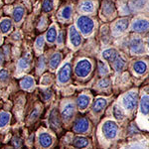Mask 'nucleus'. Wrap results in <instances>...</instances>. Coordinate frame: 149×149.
<instances>
[{"label": "nucleus", "instance_id": "obj_1", "mask_svg": "<svg viewBox=\"0 0 149 149\" xmlns=\"http://www.w3.org/2000/svg\"><path fill=\"white\" fill-rule=\"evenodd\" d=\"M78 26L84 35H88L92 33L93 26H95V23H93V21L90 17H88V16H81V17L78 19Z\"/></svg>", "mask_w": 149, "mask_h": 149}, {"label": "nucleus", "instance_id": "obj_2", "mask_svg": "<svg viewBox=\"0 0 149 149\" xmlns=\"http://www.w3.org/2000/svg\"><path fill=\"white\" fill-rule=\"evenodd\" d=\"M91 71H92V64L88 60H81V61H80L77 64L76 69H74L76 74L78 77H80V78L86 77L91 73Z\"/></svg>", "mask_w": 149, "mask_h": 149}, {"label": "nucleus", "instance_id": "obj_3", "mask_svg": "<svg viewBox=\"0 0 149 149\" xmlns=\"http://www.w3.org/2000/svg\"><path fill=\"white\" fill-rule=\"evenodd\" d=\"M117 128H118V127H117L116 123H115L114 121L109 120V121L104 122V124H103L102 132L107 139H112L116 136Z\"/></svg>", "mask_w": 149, "mask_h": 149}, {"label": "nucleus", "instance_id": "obj_4", "mask_svg": "<svg viewBox=\"0 0 149 149\" xmlns=\"http://www.w3.org/2000/svg\"><path fill=\"white\" fill-rule=\"evenodd\" d=\"M71 74H72V66L70 63H66L62 67V69L60 70L59 74H58V80L60 83L66 84L68 83L71 79Z\"/></svg>", "mask_w": 149, "mask_h": 149}, {"label": "nucleus", "instance_id": "obj_5", "mask_svg": "<svg viewBox=\"0 0 149 149\" xmlns=\"http://www.w3.org/2000/svg\"><path fill=\"white\" fill-rule=\"evenodd\" d=\"M137 103V95L134 93H127L123 97V104L127 109H133Z\"/></svg>", "mask_w": 149, "mask_h": 149}, {"label": "nucleus", "instance_id": "obj_6", "mask_svg": "<svg viewBox=\"0 0 149 149\" xmlns=\"http://www.w3.org/2000/svg\"><path fill=\"white\" fill-rule=\"evenodd\" d=\"M38 139H39L40 145L44 148H49L53 143L52 136L50 135L49 133H46V132H42V133H40L39 136H38Z\"/></svg>", "mask_w": 149, "mask_h": 149}, {"label": "nucleus", "instance_id": "obj_7", "mask_svg": "<svg viewBox=\"0 0 149 149\" xmlns=\"http://www.w3.org/2000/svg\"><path fill=\"white\" fill-rule=\"evenodd\" d=\"M88 129V121L86 118H80L76 121L74 125V130L78 133H84Z\"/></svg>", "mask_w": 149, "mask_h": 149}, {"label": "nucleus", "instance_id": "obj_8", "mask_svg": "<svg viewBox=\"0 0 149 149\" xmlns=\"http://www.w3.org/2000/svg\"><path fill=\"white\" fill-rule=\"evenodd\" d=\"M70 39H71L72 44L74 45V47L80 46V44L81 43V37L79 34V32L76 30V28L72 26L70 28Z\"/></svg>", "mask_w": 149, "mask_h": 149}, {"label": "nucleus", "instance_id": "obj_9", "mask_svg": "<svg viewBox=\"0 0 149 149\" xmlns=\"http://www.w3.org/2000/svg\"><path fill=\"white\" fill-rule=\"evenodd\" d=\"M74 105L73 103H68L64 107L63 111H62V116L66 121L70 120L72 118V116L74 115Z\"/></svg>", "mask_w": 149, "mask_h": 149}, {"label": "nucleus", "instance_id": "obj_10", "mask_svg": "<svg viewBox=\"0 0 149 149\" xmlns=\"http://www.w3.org/2000/svg\"><path fill=\"white\" fill-rule=\"evenodd\" d=\"M30 63H31V56L30 54H27L26 56H24L23 58H21L18 62L17 68L18 71H24V70H27L29 67H30Z\"/></svg>", "mask_w": 149, "mask_h": 149}, {"label": "nucleus", "instance_id": "obj_11", "mask_svg": "<svg viewBox=\"0 0 149 149\" xmlns=\"http://www.w3.org/2000/svg\"><path fill=\"white\" fill-rule=\"evenodd\" d=\"M134 31H137V32H142V31L147 30L149 28V22L146 20H138L136 22L133 23L132 26Z\"/></svg>", "mask_w": 149, "mask_h": 149}, {"label": "nucleus", "instance_id": "obj_12", "mask_svg": "<svg viewBox=\"0 0 149 149\" xmlns=\"http://www.w3.org/2000/svg\"><path fill=\"white\" fill-rule=\"evenodd\" d=\"M107 100L104 98H102V97H98L97 100H95V102H93V111L95 112H100L107 107Z\"/></svg>", "mask_w": 149, "mask_h": 149}, {"label": "nucleus", "instance_id": "obj_13", "mask_svg": "<svg viewBox=\"0 0 149 149\" xmlns=\"http://www.w3.org/2000/svg\"><path fill=\"white\" fill-rule=\"evenodd\" d=\"M102 57L109 62H114L115 59L118 57V54H117V52L115 51L114 49H109V50L103 51Z\"/></svg>", "mask_w": 149, "mask_h": 149}, {"label": "nucleus", "instance_id": "obj_14", "mask_svg": "<svg viewBox=\"0 0 149 149\" xmlns=\"http://www.w3.org/2000/svg\"><path fill=\"white\" fill-rule=\"evenodd\" d=\"M50 124L53 127H58L60 125V118H59V113H58L57 109H53L50 113Z\"/></svg>", "mask_w": 149, "mask_h": 149}, {"label": "nucleus", "instance_id": "obj_15", "mask_svg": "<svg viewBox=\"0 0 149 149\" xmlns=\"http://www.w3.org/2000/svg\"><path fill=\"white\" fill-rule=\"evenodd\" d=\"M24 13H25V10L22 6H17L13 11V19L15 22H20L22 20Z\"/></svg>", "mask_w": 149, "mask_h": 149}, {"label": "nucleus", "instance_id": "obj_16", "mask_svg": "<svg viewBox=\"0 0 149 149\" xmlns=\"http://www.w3.org/2000/svg\"><path fill=\"white\" fill-rule=\"evenodd\" d=\"M90 103V97L88 95H81L78 97V107L80 109H85Z\"/></svg>", "mask_w": 149, "mask_h": 149}, {"label": "nucleus", "instance_id": "obj_17", "mask_svg": "<svg viewBox=\"0 0 149 149\" xmlns=\"http://www.w3.org/2000/svg\"><path fill=\"white\" fill-rule=\"evenodd\" d=\"M60 63H61V54L60 53H55L50 59V67L53 70H55L58 68Z\"/></svg>", "mask_w": 149, "mask_h": 149}, {"label": "nucleus", "instance_id": "obj_18", "mask_svg": "<svg viewBox=\"0 0 149 149\" xmlns=\"http://www.w3.org/2000/svg\"><path fill=\"white\" fill-rule=\"evenodd\" d=\"M12 28V22L10 19H3L0 22V30L2 33H7L11 30Z\"/></svg>", "mask_w": 149, "mask_h": 149}, {"label": "nucleus", "instance_id": "obj_19", "mask_svg": "<svg viewBox=\"0 0 149 149\" xmlns=\"http://www.w3.org/2000/svg\"><path fill=\"white\" fill-rule=\"evenodd\" d=\"M46 39L49 43H54L57 39V30L55 26H52L51 28L48 30L47 35H46Z\"/></svg>", "mask_w": 149, "mask_h": 149}, {"label": "nucleus", "instance_id": "obj_20", "mask_svg": "<svg viewBox=\"0 0 149 149\" xmlns=\"http://www.w3.org/2000/svg\"><path fill=\"white\" fill-rule=\"evenodd\" d=\"M130 48H131V51H132V52L139 53V52L142 51V49H143V44H142V42H141V40H139V39H134V40L131 42Z\"/></svg>", "mask_w": 149, "mask_h": 149}, {"label": "nucleus", "instance_id": "obj_21", "mask_svg": "<svg viewBox=\"0 0 149 149\" xmlns=\"http://www.w3.org/2000/svg\"><path fill=\"white\" fill-rule=\"evenodd\" d=\"M34 84H35V81L33 80V78H31V77H26V78H24L23 80L20 81V85L24 90H29V88H31L34 86Z\"/></svg>", "mask_w": 149, "mask_h": 149}, {"label": "nucleus", "instance_id": "obj_22", "mask_svg": "<svg viewBox=\"0 0 149 149\" xmlns=\"http://www.w3.org/2000/svg\"><path fill=\"white\" fill-rule=\"evenodd\" d=\"M140 107H141V111H142L144 114H147L149 112V97L148 95H144V97L141 98Z\"/></svg>", "mask_w": 149, "mask_h": 149}, {"label": "nucleus", "instance_id": "obj_23", "mask_svg": "<svg viewBox=\"0 0 149 149\" xmlns=\"http://www.w3.org/2000/svg\"><path fill=\"white\" fill-rule=\"evenodd\" d=\"M127 27H128V20L127 19H120V20L117 21V23L115 24V30L119 31V32L125 31Z\"/></svg>", "mask_w": 149, "mask_h": 149}, {"label": "nucleus", "instance_id": "obj_24", "mask_svg": "<svg viewBox=\"0 0 149 149\" xmlns=\"http://www.w3.org/2000/svg\"><path fill=\"white\" fill-rule=\"evenodd\" d=\"M9 121H10V114L5 111L0 112V128L7 125Z\"/></svg>", "mask_w": 149, "mask_h": 149}, {"label": "nucleus", "instance_id": "obj_25", "mask_svg": "<svg viewBox=\"0 0 149 149\" xmlns=\"http://www.w3.org/2000/svg\"><path fill=\"white\" fill-rule=\"evenodd\" d=\"M88 141L85 137H77L74 141V145L77 148H85L88 146Z\"/></svg>", "mask_w": 149, "mask_h": 149}, {"label": "nucleus", "instance_id": "obj_26", "mask_svg": "<svg viewBox=\"0 0 149 149\" xmlns=\"http://www.w3.org/2000/svg\"><path fill=\"white\" fill-rule=\"evenodd\" d=\"M146 69H147V67H146V64L144 63L142 61H138L136 62L135 64H134V70H135V72L137 74H144L146 71Z\"/></svg>", "mask_w": 149, "mask_h": 149}, {"label": "nucleus", "instance_id": "obj_27", "mask_svg": "<svg viewBox=\"0 0 149 149\" xmlns=\"http://www.w3.org/2000/svg\"><path fill=\"white\" fill-rule=\"evenodd\" d=\"M81 9L84 12H92L93 10V3L90 0H86L81 4Z\"/></svg>", "mask_w": 149, "mask_h": 149}, {"label": "nucleus", "instance_id": "obj_28", "mask_svg": "<svg viewBox=\"0 0 149 149\" xmlns=\"http://www.w3.org/2000/svg\"><path fill=\"white\" fill-rule=\"evenodd\" d=\"M114 64V68L116 71H120V70H122V68L124 67V60L122 59L121 57H117L116 59H115V61L113 62Z\"/></svg>", "mask_w": 149, "mask_h": 149}, {"label": "nucleus", "instance_id": "obj_29", "mask_svg": "<svg viewBox=\"0 0 149 149\" xmlns=\"http://www.w3.org/2000/svg\"><path fill=\"white\" fill-rule=\"evenodd\" d=\"M53 9V0H44L43 2V10L44 12H50Z\"/></svg>", "mask_w": 149, "mask_h": 149}, {"label": "nucleus", "instance_id": "obj_30", "mask_svg": "<svg viewBox=\"0 0 149 149\" xmlns=\"http://www.w3.org/2000/svg\"><path fill=\"white\" fill-rule=\"evenodd\" d=\"M113 115H114L115 118H117V119H122V118H123V116H124L122 110L119 109L118 107H114V109H113Z\"/></svg>", "mask_w": 149, "mask_h": 149}, {"label": "nucleus", "instance_id": "obj_31", "mask_svg": "<svg viewBox=\"0 0 149 149\" xmlns=\"http://www.w3.org/2000/svg\"><path fill=\"white\" fill-rule=\"evenodd\" d=\"M72 15V8L70 6H67L65 7V8L63 9V12H62V16L65 18V19H70V17H71Z\"/></svg>", "mask_w": 149, "mask_h": 149}, {"label": "nucleus", "instance_id": "obj_32", "mask_svg": "<svg viewBox=\"0 0 149 149\" xmlns=\"http://www.w3.org/2000/svg\"><path fill=\"white\" fill-rule=\"evenodd\" d=\"M98 70H100V74H105L109 72V69H107V65H105L103 62H98Z\"/></svg>", "mask_w": 149, "mask_h": 149}, {"label": "nucleus", "instance_id": "obj_33", "mask_svg": "<svg viewBox=\"0 0 149 149\" xmlns=\"http://www.w3.org/2000/svg\"><path fill=\"white\" fill-rule=\"evenodd\" d=\"M9 78V74L6 70H0V81H5Z\"/></svg>", "mask_w": 149, "mask_h": 149}, {"label": "nucleus", "instance_id": "obj_34", "mask_svg": "<svg viewBox=\"0 0 149 149\" xmlns=\"http://www.w3.org/2000/svg\"><path fill=\"white\" fill-rule=\"evenodd\" d=\"M43 45H44V38H43L42 36H40V37L38 38L37 40H36V43H35L36 49H38V50L42 49Z\"/></svg>", "mask_w": 149, "mask_h": 149}, {"label": "nucleus", "instance_id": "obj_35", "mask_svg": "<svg viewBox=\"0 0 149 149\" xmlns=\"http://www.w3.org/2000/svg\"><path fill=\"white\" fill-rule=\"evenodd\" d=\"M98 86H100V88H107V86H109V80H107V79H102V80L100 81Z\"/></svg>", "mask_w": 149, "mask_h": 149}, {"label": "nucleus", "instance_id": "obj_36", "mask_svg": "<svg viewBox=\"0 0 149 149\" xmlns=\"http://www.w3.org/2000/svg\"><path fill=\"white\" fill-rule=\"evenodd\" d=\"M133 2H134V4H135V6L140 8V7H142L144 4H145L146 0H133Z\"/></svg>", "mask_w": 149, "mask_h": 149}, {"label": "nucleus", "instance_id": "obj_37", "mask_svg": "<svg viewBox=\"0 0 149 149\" xmlns=\"http://www.w3.org/2000/svg\"><path fill=\"white\" fill-rule=\"evenodd\" d=\"M44 66H45V62H44V57H41L40 60H39V66H38V68H39V71H42L43 69H44Z\"/></svg>", "mask_w": 149, "mask_h": 149}, {"label": "nucleus", "instance_id": "obj_38", "mask_svg": "<svg viewBox=\"0 0 149 149\" xmlns=\"http://www.w3.org/2000/svg\"><path fill=\"white\" fill-rule=\"evenodd\" d=\"M13 143H14V145H15V147H16V148H19V147H20V145H21L20 139L17 138V137H15V138L13 139Z\"/></svg>", "mask_w": 149, "mask_h": 149}, {"label": "nucleus", "instance_id": "obj_39", "mask_svg": "<svg viewBox=\"0 0 149 149\" xmlns=\"http://www.w3.org/2000/svg\"><path fill=\"white\" fill-rule=\"evenodd\" d=\"M37 115H38V109H35L34 111L31 113L30 115V119H32V120H34V119L37 117Z\"/></svg>", "mask_w": 149, "mask_h": 149}, {"label": "nucleus", "instance_id": "obj_40", "mask_svg": "<svg viewBox=\"0 0 149 149\" xmlns=\"http://www.w3.org/2000/svg\"><path fill=\"white\" fill-rule=\"evenodd\" d=\"M63 36H64V33L62 32L61 34H60V36H59V39L57 40V41H58V43H59V44H61V43L63 42Z\"/></svg>", "mask_w": 149, "mask_h": 149}, {"label": "nucleus", "instance_id": "obj_41", "mask_svg": "<svg viewBox=\"0 0 149 149\" xmlns=\"http://www.w3.org/2000/svg\"><path fill=\"white\" fill-rule=\"evenodd\" d=\"M3 60H4V58H3V54H2L1 52H0V66L2 65V63H3Z\"/></svg>", "mask_w": 149, "mask_h": 149}, {"label": "nucleus", "instance_id": "obj_42", "mask_svg": "<svg viewBox=\"0 0 149 149\" xmlns=\"http://www.w3.org/2000/svg\"><path fill=\"white\" fill-rule=\"evenodd\" d=\"M148 46H149V41H148Z\"/></svg>", "mask_w": 149, "mask_h": 149}]
</instances>
